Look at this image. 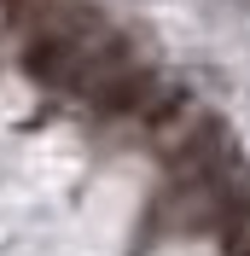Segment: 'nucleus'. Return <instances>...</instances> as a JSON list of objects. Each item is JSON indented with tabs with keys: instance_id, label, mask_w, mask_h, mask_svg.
<instances>
[{
	"instance_id": "nucleus-1",
	"label": "nucleus",
	"mask_w": 250,
	"mask_h": 256,
	"mask_svg": "<svg viewBox=\"0 0 250 256\" xmlns=\"http://www.w3.org/2000/svg\"><path fill=\"white\" fill-rule=\"evenodd\" d=\"M110 18L99 12L94 0H58L41 24H30L24 30V47H18V70L30 82H41V88H52L58 94V82H64V70L82 58V47L94 41L99 30H105Z\"/></svg>"
},
{
	"instance_id": "nucleus-2",
	"label": "nucleus",
	"mask_w": 250,
	"mask_h": 256,
	"mask_svg": "<svg viewBox=\"0 0 250 256\" xmlns=\"http://www.w3.org/2000/svg\"><path fill=\"white\" fill-rule=\"evenodd\" d=\"M157 88H163V76H157L146 58H134V64H122L116 76H105L94 94H88V111H94L99 122H134L140 105L157 94Z\"/></svg>"
},
{
	"instance_id": "nucleus-3",
	"label": "nucleus",
	"mask_w": 250,
	"mask_h": 256,
	"mask_svg": "<svg viewBox=\"0 0 250 256\" xmlns=\"http://www.w3.org/2000/svg\"><path fill=\"white\" fill-rule=\"evenodd\" d=\"M134 122H140L157 146H163V140H174V134L192 122V94H186V88H157V94L140 105V116H134Z\"/></svg>"
},
{
	"instance_id": "nucleus-4",
	"label": "nucleus",
	"mask_w": 250,
	"mask_h": 256,
	"mask_svg": "<svg viewBox=\"0 0 250 256\" xmlns=\"http://www.w3.org/2000/svg\"><path fill=\"white\" fill-rule=\"evenodd\" d=\"M52 6H58V0H0V24H6L12 35H24L30 24H41Z\"/></svg>"
},
{
	"instance_id": "nucleus-5",
	"label": "nucleus",
	"mask_w": 250,
	"mask_h": 256,
	"mask_svg": "<svg viewBox=\"0 0 250 256\" xmlns=\"http://www.w3.org/2000/svg\"><path fill=\"white\" fill-rule=\"evenodd\" d=\"M227 256H250V233H244V239H238V244H233Z\"/></svg>"
}]
</instances>
